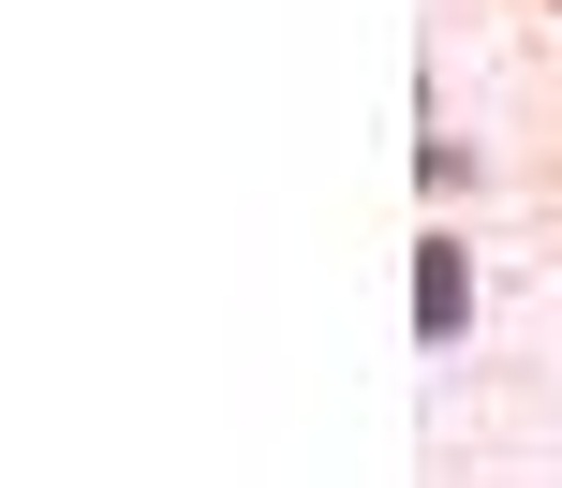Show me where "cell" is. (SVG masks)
I'll return each instance as SVG.
<instances>
[]
</instances>
